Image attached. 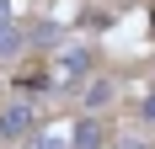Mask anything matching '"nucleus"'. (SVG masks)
Masks as SVG:
<instances>
[{"label": "nucleus", "instance_id": "8", "mask_svg": "<svg viewBox=\"0 0 155 149\" xmlns=\"http://www.w3.org/2000/svg\"><path fill=\"white\" fill-rule=\"evenodd\" d=\"M139 117H150V122H155V96H144V106H139Z\"/></svg>", "mask_w": 155, "mask_h": 149}, {"label": "nucleus", "instance_id": "2", "mask_svg": "<svg viewBox=\"0 0 155 149\" xmlns=\"http://www.w3.org/2000/svg\"><path fill=\"white\" fill-rule=\"evenodd\" d=\"M27 133H38V112H32L27 101L5 106V112H0V138H27Z\"/></svg>", "mask_w": 155, "mask_h": 149}, {"label": "nucleus", "instance_id": "4", "mask_svg": "<svg viewBox=\"0 0 155 149\" xmlns=\"http://www.w3.org/2000/svg\"><path fill=\"white\" fill-rule=\"evenodd\" d=\"M27 149H70V138L59 128H43V133H27Z\"/></svg>", "mask_w": 155, "mask_h": 149}, {"label": "nucleus", "instance_id": "3", "mask_svg": "<svg viewBox=\"0 0 155 149\" xmlns=\"http://www.w3.org/2000/svg\"><path fill=\"white\" fill-rule=\"evenodd\" d=\"M70 149H102V122L96 117H80L75 138H70Z\"/></svg>", "mask_w": 155, "mask_h": 149}, {"label": "nucleus", "instance_id": "1", "mask_svg": "<svg viewBox=\"0 0 155 149\" xmlns=\"http://www.w3.org/2000/svg\"><path fill=\"white\" fill-rule=\"evenodd\" d=\"M86 69H91V48H59V59L48 69V85H75Z\"/></svg>", "mask_w": 155, "mask_h": 149}, {"label": "nucleus", "instance_id": "7", "mask_svg": "<svg viewBox=\"0 0 155 149\" xmlns=\"http://www.w3.org/2000/svg\"><path fill=\"white\" fill-rule=\"evenodd\" d=\"M118 149H150V144H144V138H134V133H128V138H118Z\"/></svg>", "mask_w": 155, "mask_h": 149}, {"label": "nucleus", "instance_id": "6", "mask_svg": "<svg viewBox=\"0 0 155 149\" xmlns=\"http://www.w3.org/2000/svg\"><path fill=\"white\" fill-rule=\"evenodd\" d=\"M107 96H112V85H107V80H96V85L86 90V101H91V106H102V101H107Z\"/></svg>", "mask_w": 155, "mask_h": 149}, {"label": "nucleus", "instance_id": "5", "mask_svg": "<svg viewBox=\"0 0 155 149\" xmlns=\"http://www.w3.org/2000/svg\"><path fill=\"white\" fill-rule=\"evenodd\" d=\"M21 43H27V37H21V32H16L11 21L0 16V59H11V53H21Z\"/></svg>", "mask_w": 155, "mask_h": 149}, {"label": "nucleus", "instance_id": "9", "mask_svg": "<svg viewBox=\"0 0 155 149\" xmlns=\"http://www.w3.org/2000/svg\"><path fill=\"white\" fill-rule=\"evenodd\" d=\"M5 5H11V0H0V16H5Z\"/></svg>", "mask_w": 155, "mask_h": 149}]
</instances>
